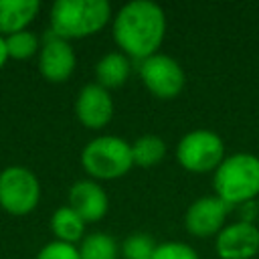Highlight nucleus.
I'll return each mask as SVG.
<instances>
[{
  "instance_id": "1",
  "label": "nucleus",
  "mask_w": 259,
  "mask_h": 259,
  "mask_svg": "<svg viewBox=\"0 0 259 259\" xmlns=\"http://www.w3.org/2000/svg\"><path fill=\"white\" fill-rule=\"evenodd\" d=\"M166 32L164 10L148 0H136L125 4L113 22V36L117 45L136 59H148L156 55Z\"/></svg>"
},
{
  "instance_id": "2",
  "label": "nucleus",
  "mask_w": 259,
  "mask_h": 259,
  "mask_svg": "<svg viewBox=\"0 0 259 259\" xmlns=\"http://www.w3.org/2000/svg\"><path fill=\"white\" fill-rule=\"evenodd\" d=\"M105 0H59L51 8V30L61 38H81L97 32L109 20Z\"/></svg>"
},
{
  "instance_id": "3",
  "label": "nucleus",
  "mask_w": 259,
  "mask_h": 259,
  "mask_svg": "<svg viewBox=\"0 0 259 259\" xmlns=\"http://www.w3.org/2000/svg\"><path fill=\"white\" fill-rule=\"evenodd\" d=\"M214 190L227 204L251 202L259 194V158L253 154H233L214 172Z\"/></svg>"
},
{
  "instance_id": "4",
  "label": "nucleus",
  "mask_w": 259,
  "mask_h": 259,
  "mask_svg": "<svg viewBox=\"0 0 259 259\" xmlns=\"http://www.w3.org/2000/svg\"><path fill=\"white\" fill-rule=\"evenodd\" d=\"M83 168L95 178H119L132 164V146L115 136H101L91 140L81 154Z\"/></svg>"
},
{
  "instance_id": "5",
  "label": "nucleus",
  "mask_w": 259,
  "mask_h": 259,
  "mask_svg": "<svg viewBox=\"0 0 259 259\" xmlns=\"http://www.w3.org/2000/svg\"><path fill=\"white\" fill-rule=\"evenodd\" d=\"M178 162L190 172H208L219 168L225 160L223 140L208 130H194L186 134L176 148Z\"/></svg>"
},
{
  "instance_id": "6",
  "label": "nucleus",
  "mask_w": 259,
  "mask_h": 259,
  "mask_svg": "<svg viewBox=\"0 0 259 259\" xmlns=\"http://www.w3.org/2000/svg\"><path fill=\"white\" fill-rule=\"evenodd\" d=\"M40 196L38 182L26 168H6L0 174V204L12 214L30 212Z\"/></svg>"
},
{
  "instance_id": "7",
  "label": "nucleus",
  "mask_w": 259,
  "mask_h": 259,
  "mask_svg": "<svg viewBox=\"0 0 259 259\" xmlns=\"http://www.w3.org/2000/svg\"><path fill=\"white\" fill-rule=\"evenodd\" d=\"M140 75L144 85L162 99H170L180 93L184 87V71L168 55H152L142 61L140 65Z\"/></svg>"
},
{
  "instance_id": "8",
  "label": "nucleus",
  "mask_w": 259,
  "mask_h": 259,
  "mask_svg": "<svg viewBox=\"0 0 259 259\" xmlns=\"http://www.w3.org/2000/svg\"><path fill=\"white\" fill-rule=\"evenodd\" d=\"M259 251V229L251 221L225 227L217 239V253L223 259H251Z\"/></svg>"
},
{
  "instance_id": "9",
  "label": "nucleus",
  "mask_w": 259,
  "mask_h": 259,
  "mask_svg": "<svg viewBox=\"0 0 259 259\" xmlns=\"http://www.w3.org/2000/svg\"><path fill=\"white\" fill-rule=\"evenodd\" d=\"M231 204L219 196H202L194 200L186 210V229L190 235L208 237L223 231V223Z\"/></svg>"
},
{
  "instance_id": "10",
  "label": "nucleus",
  "mask_w": 259,
  "mask_h": 259,
  "mask_svg": "<svg viewBox=\"0 0 259 259\" xmlns=\"http://www.w3.org/2000/svg\"><path fill=\"white\" fill-rule=\"evenodd\" d=\"M75 69V53L69 42L57 36L53 30L45 38V47L40 51V73L55 83L65 81Z\"/></svg>"
},
{
  "instance_id": "11",
  "label": "nucleus",
  "mask_w": 259,
  "mask_h": 259,
  "mask_svg": "<svg viewBox=\"0 0 259 259\" xmlns=\"http://www.w3.org/2000/svg\"><path fill=\"white\" fill-rule=\"evenodd\" d=\"M75 111L83 125L103 127L113 115V101L107 89H103L97 83H91L81 89L77 103H75Z\"/></svg>"
},
{
  "instance_id": "12",
  "label": "nucleus",
  "mask_w": 259,
  "mask_h": 259,
  "mask_svg": "<svg viewBox=\"0 0 259 259\" xmlns=\"http://www.w3.org/2000/svg\"><path fill=\"white\" fill-rule=\"evenodd\" d=\"M71 208L83 221H99L107 212V196L97 182L81 180L69 192Z\"/></svg>"
},
{
  "instance_id": "13",
  "label": "nucleus",
  "mask_w": 259,
  "mask_h": 259,
  "mask_svg": "<svg viewBox=\"0 0 259 259\" xmlns=\"http://www.w3.org/2000/svg\"><path fill=\"white\" fill-rule=\"evenodd\" d=\"M38 0H0V32H20L38 12Z\"/></svg>"
},
{
  "instance_id": "14",
  "label": "nucleus",
  "mask_w": 259,
  "mask_h": 259,
  "mask_svg": "<svg viewBox=\"0 0 259 259\" xmlns=\"http://www.w3.org/2000/svg\"><path fill=\"white\" fill-rule=\"evenodd\" d=\"M95 73H97L99 85L103 89L105 87H119V85H123V81L130 75V61L121 53H109L97 63Z\"/></svg>"
},
{
  "instance_id": "15",
  "label": "nucleus",
  "mask_w": 259,
  "mask_h": 259,
  "mask_svg": "<svg viewBox=\"0 0 259 259\" xmlns=\"http://www.w3.org/2000/svg\"><path fill=\"white\" fill-rule=\"evenodd\" d=\"M85 221L71 208V206H61L53 219H51V227H53V233L63 241V243H75L81 239L83 235V227Z\"/></svg>"
},
{
  "instance_id": "16",
  "label": "nucleus",
  "mask_w": 259,
  "mask_h": 259,
  "mask_svg": "<svg viewBox=\"0 0 259 259\" xmlns=\"http://www.w3.org/2000/svg\"><path fill=\"white\" fill-rule=\"evenodd\" d=\"M166 154V144L158 136H142L132 144V158L138 166H156Z\"/></svg>"
},
{
  "instance_id": "17",
  "label": "nucleus",
  "mask_w": 259,
  "mask_h": 259,
  "mask_svg": "<svg viewBox=\"0 0 259 259\" xmlns=\"http://www.w3.org/2000/svg\"><path fill=\"white\" fill-rule=\"evenodd\" d=\"M115 255H117L115 241L105 233H93L85 237L79 251L81 259H115Z\"/></svg>"
},
{
  "instance_id": "18",
  "label": "nucleus",
  "mask_w": 259,
  "mask_h": 259,
  "mask_svg": "<svg viewBox=\"0 0 259 259\" xmlns=\"http://www.w3.org/2000/svg\"><path fill=\"white\" fill-rule=\"evenodd\" d=\"M156 243L146 233H134L123 241V257L125 259H152L156 251Z\"/></svg>"
},
{
  "instance_id": "19",
  "label": "nucleus",
  "mask_w": 259,
  "mask_h": 259,
  "mask_svg": "<svg viewBox=\"0 0 259 259\" xmlns=\"http://www.w3.org/2000/svg\"><path fill=\"white\" fill-rule=\"evenodd\" d=\"M38 47V40L32 32H26V30H20V32H14L6 38V51L10 57L14 59H26L30 57Z\"/></svg>"
},
{
  "instance_id": "20",
  "label": "nucleus",
  "mask_w": 259,
  "mask_h": 259,
  "mask_svg": "<svg viewBox=\"0 0 259 259\" xmlns=\"http://www.w3.org/2000/svg\"><path fill=\"white\" fill-rule=\"evenodd\" d=\"M152 259H198L196 251L184 243H162L156 247Z\"/></svg>"
},
{
  "instance_id": "21",
  "label": "nucleus",
  "mask_w": 259,
  "mask_h": 259,
  "mask_svg": "<svg viewBox=\"0 0 259 259\" xmlns=\"http://www.w3.org/2000/svg\"><path fill=\"white\" fill-rule=\"evenodd\" d=\"M36 259H81L79 257V251L71 245V243H63V241H55V243H49Z\"/></svg>"
},
{
  "instance_id": "22",
  "label": "nucleus",
  "mask_w": 259,
  "mask_h": 259,
  "mask_svg": "<svg viewBox=\"0 0 259 259\" xmlns=\"http://www.w3.org/2000/svg\"><path fill=\"white\" fill-rule=\"evenodd\" d=\"M6 57H8V51H6V40H4L2 36H0V67L4 65Z\"/></svg>"
}]
</instances>
